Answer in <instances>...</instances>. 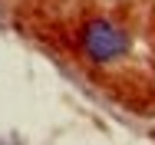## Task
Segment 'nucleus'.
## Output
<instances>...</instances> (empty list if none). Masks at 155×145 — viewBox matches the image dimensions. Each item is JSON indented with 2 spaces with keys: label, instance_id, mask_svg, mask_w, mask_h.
Instances as JSON below:
<instances>
[{
  "label": "nucleus",
  "instance_id": "1",
  "mask_svg": "<svg viewBox=\"0 0 155 145\" xmlns=\"http://www.w3.org/2000/svg\"><path fill=\"white\" fill-rule=\"evenodd\" d=\"M79 43H83V53L93 63H112V59L129 53V36L109 20H89L83 27Z\"/></svg>",
  "mask_w": 155,
  "mask_h": 145
}]
</instances>
